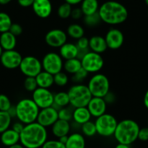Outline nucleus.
Segmentation results:
<instances>
[{
  "mask_svg": "<svg viewBox=\"0 0 148 148\" xmlns=\"http://www.w3.org/2000/svg\"><path fill=\"white\" fill-rule=\"evenodd\" d=\"M47 138V128L36 121L25 125L20 134V143L25 148H41Z\"/></svg>",
  "mask_w": 148,
  "mask_h": 148,
  "instance_id": "1",
  "label": "nucleus"
},
{
  "mask_svg": "<svg viewBox=\"0 0 148 148\" xmlns=\"http://www.w3.org/2000/svg\"><path fill=\"white\" fill-rule=\"evenodd\" d=\"M102 22L110 25H120L127 20L129 12L123 4L116 1H107L98 10Z\"/></svg>",
  "mask_w": 148,
  "mask_h": 148,
  "instance_id": "2",
  "label": "nucleus"
},
{
  "mask_svg": "<svg viewBox=\"0 0 148 148\" xmlns=\"http://www.w3.org/2000/svg\"><path fill=\"white\" fill-rule=\"evenodd\" d=\"M139 124L132 119H124L118 123L114 137L118 143L131 145L138 139Z\"/></svg>",
  "mask_w": 148,
  "mask_h": 148,
  "instance_id": "3",
  "label": "nucleus"
},
{
  "mask_svg": "<svg viewBox=\"0 0 148 148\" xmlns=\"http://www.w3.org/2000/svg\"><path fill=\"white\" fill-rule=\"evenodd\" d=\"M15 108L16 118L25 125L36 121L40 111V108L30 98L21 99L16 104Z\"/></svg>",
  "mask_w": 148,
  "mask_h": 148,
  "instance_id": "4",
  "label": "nucleus"
},
{
  "mask_svg": "<svg viewBox=\"0 0 148 148\" xmlns=\"http://www.w3.org/2000/svg\"><path fill=\"white\" fill-rule=\"evenodd\" d=\"M67 92L70 99V105L73 108L86 107L92 97L87 85L83 84L73 85Z\"/></svg>",
  "mask_w": 148,
  "mask_h": 148,
  "instance_id": "5",
  "label": "nucleus"
},
{
  "mask_svg": "<svg viewBox=\"0 0 148 148\" xmlns=\"http://www.w3.org/2000/svg\"><path fill=\"white\" fill-rule=\"evenodd\" d=\"M118 123L119 122L114 116L105 113L99 117L96 118L95 123L96 126L97 134L103 137L113 136Z\"/></svg>",
  "mask_w": 148,
  "mask_h": 148,
  "instance_id": "6",
  "label": "nucleus"
},
{
  "mask_svg": "<svg viewBox=\"0 0 148 148\" xmlns=\"http://www.w3.org/2000/svg\"><path fill=\"white\" fill-rule=\"evenodd\" d=\"M87 86L92 97H104L110 91V81L105 74L97 73L90 78Z\"/></svg>",
  "mask_w": 148,
  "mask_h": 148,
  "instance_id": "7",
  "label": "nucleus"
},
{
  "mask_svg": "<svg viewBox=\"0 0 148 148\" xmlns=\"http://www.w3.org/2000/svg\"><path fill=\"white\" fill-rule=\"evenodd\" d=\"M82 66L88 73H97L103 68L104 59L101 54L89 51L81 59Z\"/></svg>",
  "mask_w": 148,
  "mask_h": 148,
  "instance_id": "8",
  "label": "nucleus"
},
{
  "mask_svg": "<svg viewBox=\"0 0 148 148\" xmlns=\"http://www.w3.org/2000/svg\"><path fill=\"white\" fill-rule=\"evenodd\" d=\"M19 68L25 77H36L43 71L42 61L34 56L23 57Z\"/></svg>",
  "mask_w": 148,
  "mask_h": 148,
  "instance_id": "9",
  "label": "nucleus"
},
{
  "mask_svg": "<svg viewBox=\"0 0 148 148\" xmlns=\"http://www.w3.org/2000/svg\"><path fill=\"white\" fill-rule=\"evenodd\" d=\"M63 63V59L60 54L54 52L47 53L42 60L43 71L52 74L53 76L62 71Z\"/></svg>",
  "mask_w": 148,
  "mask_h": 148,
  "instance_id": "10",
  "label": "nucleus"
},
{
  "mask_svg": "<svg viewBox=\"0 0 148 148\" xmlns=\"http://www.w3.org/2000/svg\"><path fill=\"white\" fill-rule=\"evenodd\" d=\"M40 109L52 107L54 103V94L49 89L38 87L32 92V98Z\"/></svg>",
  "mask_w": 148,
  "mask_h": 148,
  "instance_id": "11",
  "label": "nucleus"
},
{
  "mask_svg": "<svg viewBox=\"0 0 148 148\" xmlns=\"http://www.w3.org/2000/svg\"><path fill=\"white\" fill-rule=\"evenodd\" d=\"M68 35L61 29L55 28L48 31L45 37V42L52 48H60L67 42Z\"/></svg>",
  "mask_w": 148,
  "mask_h": 148,
  "instance_id": "12",
  "label": "nucleus"
},
{
  "mask_svg": "<svg viewBox=\"0 0 148 148\" xmlns=\"http://www.w3.org/2000/svg\"><path fill=\"white\" fill-rule=\"evenodd\" d=\"M23 57L19 52L15 49L4 51L0 57V62L7 69L13 70L19 68Z\"/></svg>",
  "mask_w": 148,
  "mask_h": 148,
  "instance_id": "13",
  "label": "nucleus"
},
{
  "mask_svg": "<svg viewBox=\"0 0 148 148\" xmlns=\"http://www.w3.org/2000/svg\"><path fill=\"white\" fill-rule=\"evenodd\" d=\"M58 119V110L52 106L40 109L36 121L45 128H47L51 127Z\"/></svg>",
  "mask_w": 148,
  "mask_h": 148,
  "instance_id": "14",
  "label": "nucleus"
},
{
  "mask_svg": "<svg viewBox=\"0 0 148 148\" xmlns=\"http://www.w3.org/2000/svg\"><path fill=\"white\" fill-rule=\"evenodd\" d=\"M108 48L113 50L119 49L124 42V35L121 30L118 28H111L107 32L105 36Z\"/></svg>",
  "mask_w": 148,
  "mask_h": 148,
  "instance_id": "15",
  "label": "nucleus"
},
{
  "mask_svg": "<svg viewBox=\"0 0 148 148\" xmlns=\"http://www.w3.org/2000/svg\"><path fill=\"white\" fill-rule=\"evenodd\" d=\"M32 8L35 15L42 19L49 18L52 12L50 0H34Z\"/></svg>",
  "mask_w": 148,
  "mask_h": 148,
  "instance_id": "16",
  "label": "nucleus"
},
{
  "mask_svg": "<svg viewBox=\"0 0 148 148\" xmlns=\"http://www.w3.org/2000/svg\"><path fill=\"white\" fill-rule=\"evenodd\" d=\"M107 105L103 97H92L86 107L92 117L98 118L106 113Z\"/></svg>",
  "mask_w": 148,
  "mask_h": 148,
  "instance_id": "17",
  "label": "nucleus"
},
{
  "mask_svg": "<svg viewBox=\"0 0 148 148\" xmlns=\"http://www.w3.org/2000/svg\"><path fill=\"white\" fill-rule=\"evenodd\" d=\"M71 129V124L69 121L58 119L52 126L51 130L52 133L55 137L58 139L62 137L63 136H68L69 135Z\"/></svg>",
  "mask_w": 148,
  "mask_h": 148,
  "instance_id": "18",
  "label": "nucleus"
},
{
  "mask_svg": "<svg viewBox=\"0 0 148 148\" xmlns=\"http://www.w3.org/2000/svg\"><path fill=\"white\" fill-rule=\"evenodd\" d=\"M92 115L87 107H80L73 108V121L76 124L82 126L84 123L91 121Z\"/></svg>",
  "mask_w": 148,
  "mask_h": 148,
  "instance_id": "19",
  "label": "nucleus"
},
{
  "mask_svg": "<svg viewBox=\"0 0 148 148\" xmlns=\"http://www.w3.org/2000/svg\"><path fill=\"white\" fill-rule=\"evenodd\" d=\"M89 47L90 51L98 54L105 52L108 49L105 37L101 36H93L89 39Z\"/></svg>",
  "mask_w": 148,
  "mask_h": 148,
  "instance_id": "20",
  "label": "nucleus"
},
{
  "mask_svg": "<svg viewBox=\"0 0 148 148\" xmlns=\"http://www.w3.org/2000/svg\"><path fill=\"white\" fill-rule=\"evenodd\" d=\"M59 49L60 55L65 60L78 58L79 49H78L76 44L71 43V42H66Z\"/></svg>",
  "mask_w": 148,
  "mask_h": 148,
  "instance_id": "21",
  "label": "nucleus"
},
{
  "mask_svg": "<svg viewBox=\"0 0 148 148\" xmlns=\"http://www.w3.org/2000/svg\"><path fill=\"white\" fill-rule=\"evenodd\" d=\"M0 140L2 145L9 147L19 143L20 134L14 131L12 128L8 129L1 134Z\"/></svg>",
  "mask_w": 148,
  "mask_h": 148,
  "instance_id": "22",
  "label": "nucleus"
},
{
  "mask_svg": "<svg viewBox=\"0 0 148 148\" xmlns=\"http://www.w3.org/2000/svg\"><path fill=\"white\" fill-rule=\"evenodd\" d=\"M65 145L66 148H86L84 136L79 132H73L68 135Z\"/></svg>",
  "mask_w": 148,
  "mask_h": 148,
  "instance_id": "23",
  "label": "nucleus"
},
{
  "mask_svg": "<svg viewBox=\"0 0 148 148\" xmlns=\"http://www.w3.org/2000/svg\"><path fill=\"white\" fill-rule=\"evenodd\" d=\"M0 45L5 51L15 49L17 45V38L10 31L2 33L0 35Z\"/></svg>",
  "mask_w": 148,
  "mask_h": 148,
  "instance_id": "24",
  "label": "nucleus"
},
{
  "mask_svg": "<svg viewBox=\"0 0 148 148\" xmlns=\"http://www.w3.org/2000/svg\"><path fill=\"white\" fill-rule=\"evenodd\" d=\"M35 78L37 84H38V87L49 89L53 86V84H54V76L47 71H42Z\"/></svg>",
  "mask_w": 148,
  "mask_h": 148,
  "instance_id": "25",
  "label": "nucleus"
},
{
  "mask_svg": "<svg viewBox=\"0 0 148 148\" xmlns=\"http://www.w3.org/2000/svg\"><path fill=\"white\" fill-rule=\"evenodd\" d=\"M80 8L84 16L97 13L99 8V2L98 0H83L81 3Z\"/></svg>",
  "mask_w": 148,
  "mask_h": 148,
  "instance_id": "26",
  "label": "nucleus"
},
{
  "mask_svg": "<svg viewBox=\"0 0 148 148\" xmlns=\"http://www.w3.org/2000/svg\"><path fill=\"white\" fill-rule=\"evenodd\" d=\"M70 105V99L67 92H59L54 95V103L52 107L59 110L60 109Z\"/></svg>",
  "mask_w": 148,
  "mask_h": 148,
  "instance_id": "27",
  "label": "nucleus"
},
{
  "mask_svg": "<svg viewBox=\"0 0 148 148\" xmlns=\"http://www.w3.org/2000/svg\"><path fill=\"white\" fill-rule=\"evenodd\" d=\"M82 68V62L78 58L67 60L63 63V69L65 70V73L71 75L75 74Z\"/></svg>",
  "mask_w": 148,
  "mask_h": 148,
  "instance_id": "28",
  "label": "nucleus"
},
{
  "mask_svg": "<svg viewBox=\"0 0 148 148\" xmlns=\"http://www.w3.org/2000/svg\"><path fill=\"white\" fill-rule=\"evenodd\" d=\"M67 35L73 39H79L84 35V29L78 23H73L68 25L67 28Z\"/></svg>",
  "mask_w": 148,
  "mask_h": 148,
  "instance_id": "29",
  "label": "nucleus"
},
{
  "mask_svg": "<svg viewBox=\"0 0 148 148\" xmlns=\"http://www.w3.org/2000/svg\"><path fill=\"white\" fill-rule=\"evenodd\" d=\"M12 24L10 16L6 12H0V33L2 34L9 31Z\"/></svg>",
  "mask_w": 148,
  "mask_h": 148,
  "instance_id": "30",
  "label": "nucleus"
},
{
  "mask_svg": "<svg viewBox=\"0 0 148 148\" xmlns=\"http://www.w3.org/2000/svg\"><path fill=\"white\" fill-rule=\"evenodd\" d=\"M12 123V117L7 111H0V134L10 129Z\"/></svg>",
  "mask_w": 148,
  "mask_h": 148,
  "instance_id": "31",
  "label": "nucleus"
},
{
  "mask_svg": "<svg viewBox=\"0 0 148 148\" xmlns=\"http://www.w3.org/2000/svg\"><path fill=\"white\" fill-rule=\"evenodd\" d=\"M82 134L87 137H92L97 134V129L95 122L89 121L81 126Z\"/></svg>",
  "mask_w": 148,
  "mask_h": 148,
  "instance_id": "32",
  "label": "nucleus"
},
{
  "mask_svg": "<svg viewBox=\"0 0 148 148\" xmlns=\"http://www.w3.org/2000/svg\"><path fill=\"white\" fill-rule=\"evenodd\" d=\"M84 22L85 25L90 28H93V27L97 26L102 22L101 18L99 17V13L92 14V15H85L84 16Z\"/></svg>",
  "mask_w": 148,
  "mask_h": 148,
  "instance_id": "33",
  "label": "nucleus"
},
{
  "mask_svg": "<svg viewBox=\"0 0 148 148\" xmlns=\"http://www.w3.org/2000/svg\"><path fill=\"white\" fill-rule=\"evenodd\" d=\"M68 82H69V78L67 73L60 71L54 75V84L59 87H63L66 86Z\"/></svg>",
  "mask_w": 148,
  "mask_h": 148,
  "instance_id": "34",
  "label": "nucleus"
},
{
  "mask_svg": "<svg viewBox=\"0 0 148 148\" xmlns=\"http://www.w3.org/2000/svg\"><path fill=\"white\" fill-rule=\"evenodd\" d=\"M72 5L64 2L63 4L60 5L58 9V15L59 18L61 19H67L70 18L72 12Z\"/></svg>",
  "mask_w": 148,
  "mask_h": 148,
  "instance_id": "35",
  "label": "nucleus"
},
{
  "mask_svg": "<svg viewBox=\"0 0 148 148\" xmlns=\"http://www.w3.org/2000/svg\"><path fill=\"white\" fill-rule=\"evenodd\" d=\"M73 110H72L68 106L61 108L58 110L59 119L70 122L73 120Z\"/></svg>",
  "mask_w": 148,
  "mask_h": 148,
  "instance_id": "36",
  "label": "nucleus"
},
{
  "mask_svg": "<svg viewBox=\"0 0 148 148\" xmlns=\"http://www.w3.org/2000/svg\"><path fill=\"white\" fill-rule=\"evenodd\" d=\"M23 86L25 90L30 92H33L38 88V84L35 77H25Z\"/></svg>",
  "mask_w": 148,
  "mask_h": 148,
  "instance_id": "37",
  "label": "nucleus"
},
{
  "mask_svg": "<svg viewBox=\"0 0 148 148\" xmlns=\"http://www.w3.org/2000/svg\"><path fill=\"white\" fill-rule=\"evenodd\" d=\"M12 104L10 98L7 95L0 94V111H7L11 108Z\"/></svg>",
  "mask_w": 148,
  "mask_h": 148,
  "instance_id": "38",
  "label": "nucleus"
},
{
  "mask_svg": "<svg viewBox=\"0 0 148 148\" xmlns=\"http://www.w3.org/2000/svg\"><path fill=\"white\" fill-rule=\"evenodd\" d=\"M88 74L89 73L84 69L82 68L78 72H76V73L73 75V82H75L76 84H82V82H83L84 79H86V77L88 76Z\"/></svg>",
  "mask_w": 148,
  "mask_h": 148,
  "instance_id": "39",
  "label": "nucleus"
},
{
  "mask_svg": "<svg viewBox=\"0 0 148 148\" xmlns=\"http://www.w3.org/2000/svg\"><path fill=\"white\" fill-rule=\"evenodd\" d=\"M41 148H66L65 145L59 139H49L47 140Z\"/></svg>",
  "mask_w": 148,
  "mask_h": 148,
  "instance_id": "40",
  "label": "nucleus"
},
{
  "mask_svg": "<svg viewBox=\"0 0 148 148\" xmlns=\"http://www.w3.org/2000/svg\"><path fill=\"white\" fill-rule=\"evenodd\" d=\"M9 31L11 34H12L14 36H15L17 37L18 36L21 35V34L23 33V27L21 26L20 24L13 23H12Z\"/></svg>",
  "mask_w": 148,
  "mask_h": 148,
  "instance_id": "41",
  "label": "nucleus"
},
{
  "mask_svg": "<svg viewBox=\"0 0 148 148\" xmlns=\"http://www.w3.org/2000/svg\"><path fill=\"white\" fill-rule=\"evenodd\" d=\"M138 139L142 142L148 141V126L139 129V134H138Z\"/></svg>",
  "mask_w": 148,
  "mask_h": 148,
  "instance_id": "42",
  "label": "nucleus"
},
{
  "mask_svg": "<svg viewBox=\"0 0 148 148\" xmlns=\"http://www.w3.org/2000/svg\"><path fill=\"white\" fill-rule=\"evenodd\" d=\"M103 99H105L107 105H112V104H113L115 102H116V95H115L113 92L109 91V92L105 95V96L104 97Z\"/></svg>",
  "mask_w": 148,
  "mask_h": 148,
  "instance_id": "43",
  "label": "nucleus"
},
{
  "mask_svg": "<svg viewBox=\"0 0 148 148\" xmlns=\"http://www.w3.org/2000/svg\"><path fill=\"white\" fill-rule=\"evenodd\" d=\"M84 16V14L82 12V10L80 8H73L71 12V17L74 20H79L82 18Z\"/></svg>",
  "mask_w": 148,
  "mask_h": 148,
  "instance_id": "44",
  "label": "nucleus"
},
{
  "mask_svg": "<svg viewBox=\"0 0 148 148\" xmlns=\"http://www.w3.org/2000/svg\"><path fill=\"white\" fill-rule=\"evenodd\" d=\"M24 126H25V124H23V123H21V121H17L15 123H14L12 126V129H13L14 131H15L18 133L21 134V132H22Z\"/></svg>",
  "mask_w": 148,
  "mask_h": 148,
  "instance_id": "45",
  "label": "nucleus"
},
{
  "mask_svg": "<svg viewBox=\"0 0 148 148\" xmlns=\"http://www.w3.org/2000/svg\"><path fill=\"white\" fill-rule=\"evenodd\" d=\"M34 0H18V3L22 8H29L32 7Z\"/></svg>",
  "mask_w": 148,
  "mask_h": 148,
  "instance_id": "46",
  "label": "nucleus"
},
{
  "mask_svg": "<svg viewBox=\"0 0 148 148\" xmlns=\"http://www.w3.org/2000/svg\"><path fill=\"white\" fill-rule=\"evenodd\" d=\"M8 113H9L10 116L12 118L16 117V108H15V106H11V108L8 110Z\"/></svg>",
  "mask_w": 148,
  "mask_h": 148,
  "instance_id": "47",
  "label": "nucleus"
},
{
  "mask_svg": "<svg viewBox=\"0 0 148 148\" xmlns=\"http://www.w3.org/2000/svg\"><path fill=\"white\" fill-rule=\"evenodd\" d=\"M64 1H65V2L73 6V5H77L79 4H81L83 0H64Z\"/></svg>",
  "mask_w": 148,
  "mask_h": 148,
  "instance_id": "48",
  "label": "nucleus"
},
{
  "mask_svg": "<svg viewBox=\"0 0 148 148\" xmlns=\"http://www.w3.org/2000/svg\"><path fill=\"white\" fill-rule=\"evenodd\" d=\"M143 102H144V105H145V108H146L147 109H148V90L145 92V95H144Z\"/></svg>",
  "mask_w": 148,
  "mask_h": 148,
  "instance_id": "49",
  "label": "nucleus"
},
{
  "mask_svg": "<svg viewBox=\"0 0 148 148\" xmlns=\"http://www.w3.org/2000/svg\"><path fill=\"white\" fill-rule=\"evenodd\" d=\"M115 148H131V147H130V145H129L119 143L116 147H115Z\"/></svg>",
  "mask_w": 148,
  "mask_h": 148,
  "instance_id": "50",
  "label": "nucleus"
},
{
  "mask_svg": "<svg viewBox=\"0 0 148 148\" xmlns=\"http://www.w3.org/2000/svg\"><path fill=\"white\" fill-rule=\"evenodd\" d=\"M68 136H62V137H60V138H59V140L61 142H62V143H63L64 145H65V143H66V142H67V140H68Z\"/></svg>",
  "mask_w": 148,
  "mask_h": 148,
  "instance_id": "51",
  "label": "nucleus"
},
{
  "mask_svg": "<svg viewBox=\"0 0 148 148\" xmlns=\"http://www.w3.org/2000/svg\"><path fill=\"white\" fill-rule=\"evenodd\" d=\"M8 148H25L21 143H18L15 145H12V146L9 147Z\"/></svg>",
  "mask_w": 148,
  "mask_h": 148,
  "instance_id": "52",
  "label": "nucleus"
},
{
  "mask_svg": "<svg viewBox=\"0 0 148 148\" xmlns=\"http://www.w3.org/2000/svg\"><path fill=\"white\" fill-rule=\"evenodd\" d=\"M12 0H0V5H6L9 4Z\"/></svg>",
  "mask_w": 148,
  "mask_h": 148,
  "instance_id": "53",
  "label": "nucleus"
},
{
  "mask_svg": "<svg viewBox=\"0 0 148 148\" xmlns=\"http://www.w3.org/2000/svg\"><path fill=\"white\" fill-rule=\"evenodd\" d=\"M4 51H5V50L3 49V48H2V46L0 45V57L2 56V53H3Z\"/></svg>",
  "mask_w": 148,
  "mask_h": 148,
  "instance_id": "54",
  "label": "nucleus"
},
{
  "mask_svg": "<svg viewBox=\"0 0 148 148\" xmlns=\"http://www.w3.org/2000/svg\"><path fill=\"white\" fill-rule=\"evenodd\" d=\"M145 4L148 6V0H145Z\"/></svg>",
  "mask_w": 148,
  "mask_h": 148,
  "instance_id": "55",
  "label": "nucleus"
},
{
  "mask_svg": "<svg viewBox=\"0 0 148 148\" xmlns=\"http://www.w3.org/2000/svg\"><path fill=\"white\" fill-rule=\"evenodd\" d=\"M147 124H148V120H147Z\"/></svg>",
  "mask_w": 148,
  "mask_h": 148,
  "instance_id": "56",
  "label": "nucleus"
},
{
  "mask_svg": "<svg viewBox=\"0 0 148 148\" xmlns=\"http://www.w3.org/2000/svg\"><path fill=\"white\" fill-rule=\"evenodd\" d=\"M147 15H148V12H147Z\"/></svg>",
  "mask_w": 148,
  "mask_h": 148,
  "instance_id": "57",
  "label": "nucleus"
}]
</instances>
